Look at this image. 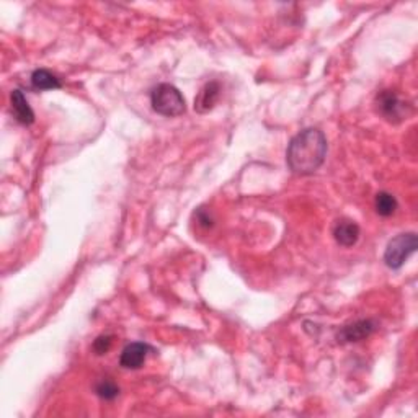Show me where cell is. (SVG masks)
Instances as JSON below:
<instances>
[{
  "label": "cell",
  "instance_id": "3",
  "mask_svg": "<svg viewBox=\"0 0 418 418\" xmlns=\"http://www.w3.org/2000/svg\"><path fill=\"white\" fill-rule=\"evenodd\" d=\"M418 239L417 234L408 232V234H399L387 244L384 252V263L393 270H399L404 267V263L408 260V257L417 252Z\"/></svg>",
  "mask_w": 418,
  "mask_h": 418
},
{
  "label": "cell",
  "instance_id": "10",
  "mask_svg": "<svg viewBox=\"0 0 418 418\" xmlns=\"http://www.w3.org/2000/svg\"><path fill=\"white\" fill-rule=\"evenodd\" d=\"M32 85L36 90H57L63 87V83L50 70L36 69L32 74Z\"/></svg>",
  "mask_w": 418,
  "mask_h": 418
},
{
  "label": "cell",
  "instance_id": "9",
  "mask_svg": "<svg viewBox=\"0 0 418 418\" xmlns=\"http://www.w3.org/2000/svg\"><path fill=\"white\" fill-rule=\"evenodd\" d=\"M219 96H221V85L216 81L208 82L196 96L195 109L198 113L209 112V109H213L214 105L218 103Z\"/></svg>",
  "mask_w": 418,
  "mask_h": 418
},
{
  "label": "cell",
  "instance_id": "4",
  "mask_svg": "<svg viewBox=\"0 0 418 418\" xmlns=\"http://www.w3.org/2000/svg\"><path fill=\"white\" fill-rule=\"evenodd\" d=\"M374 107H376V112L382 120L393 123V125L402 123L410 113V107L393 90L379 92L376 96V102H374Z\"/></svg>",
  "mask_w": 418,
  "mask_h": 418
},
{
  "label": "cell",
  "instance_id": "13",
  "mask_svg": "<svg viewBox=\"0 0 418 418\" xmlns=\"http://www.w3.org/2000/svg\"><path fill=\"white\" fill-rule=\"evenodd\" d=\"M113 337L112 335H102L94 342V351L96 355H107L109 348H112Z\"/></svg>",
  "mask_w": 418,
  "mask_h": 418
},
{
  "label": "cell",
  "instance_id": "5",
  "mask_svg": "<svg viewBox=\"0 0 418 418\" xmlns=\"http://www.w3.org/2000/svg\"><path fill=\"white\" fill-rule=\"evenodd\" d=\"M149 351H151V346L146 345V343H129V345L125 346V350L121 351L120 364L125 369H139L144 364V362H146Z\"/></svg>",
  "mask_w": 418,
  "mask_h": 418
},
{
  "label": "cell",
  "instance_id": "1",
  "mask_svg": "<svg viewBox=\"0 0 418 418\" xmlns=\"http://www.w3.org/2000/svg\"><path fill=\"white\" fill-rule=\"evenodd\" d=\"M327 149V138L322 131L307 127L291 139L286 151V162L296 175H312L324 164Z\"/></svg>",
  "mask_w": 418,
  "mask_h": 418
},
{
  "label": "cell",
  "instance_id": "7",
  "mask_svg": "<svg viewBox=\"0 0 418 418\" xmlns=\"http://www.w3.org/2000/svg\"><path fill=\"white\" fill-rule=\"evenodd\" d=\"M333 237L342 247H353L359 239V226L350 219H340L333 227Z\"/></svg>",
  "mask_w": 418,
  "mask_h": 418
},
{
  "label": "cell",
  "instance_id": "11",
  "mask_svg": "<svg viewBox=\"0 0 418 418\" xmlns=\"http://www.w3.org/2000/svg\"><path fill=\"white\" fill-rule=\"evenodd\" d=\"M374 208H376V213L382 216V218H389V216H393L397 211L399 203L394 195H390L387 191H379L376 195V200H374Z\"/></svg>",
  "mask_w": 418,
  "mask_h": 418
},
{
  "label": "cell",
  "instance_id": "2",
  "mask_svg": "<svg viewBox=\"0 0 418 418\" xmlns=\"http://www.w3.org/2000/svg\"><path fill=\"white\" fill-rule=\"evenodd\" d=\"M151 103L154 112L167 118L180 116L187 109V103L185 98L177 87L171 83H160L151 94Z\"/></svg>",
  "mask_w": 418,
  "mask_h": 418
},
{
  "label": "cell",
  "instance_id": "12",
  "mask_svg": "<svg viewBox=\"0 0 418 418\" xmlns=\"http://www.w3.org/2000/svg\"><path fill=\"white\" fill-rule=\"evenodd\" d=\"M95 394L103 400H114L120 395V387L114 384L112 379H102L96 382Z\"/></svg>",
  "mask_w": 418,
  "mask_h": 418
},
{
  "label": "cell",
  "instance_id": "8",
  "mask_svg": "<svg viewBox=\"0 0 418 418\" xmlns=\"http://www.w3.org/2000/svg\"><path fill=\"white\" fill-rule=\"evenodd\" d=\"M10 103H12V112L15 120L23 126H30L33 125L34 121V113L32 107H30L28 102H26L23 92L20 89H15L10 95Z\"/></svg>",
  "mask_w": 418,
  "mask_h": 418
},
{
  "label": "cell",
  "instance_id": "6",
  "mask_svg": "<svg viewBox=\"0 0 418 418\" xmlns=\"http://www.w3.org/2000/svg\"><path fill=\"white\" fill-rule=\"evenodd\" d=\"M376 328V324L373 320H356L353 324L345 325L338 332V342L342 343H350V342H359L368 338Z\"/></svg>",
  "mask_w": 418,
  "mask_h": 418
},
{
  "label": "cell",
  "instance_id": "14",
  "mask_svg": "<svg viewBox=\"0 0 418 418\" xmlns=\"http://www.w3.org/2000/svg\"><path fill=\"white\" fill-rule=\"evenodd\" d=\"M198 221H200L201 226H206V227H211L213 226V218L211 216H203V211H198Z\"/></svg>",
  "mask_w": 418,
  "mask_h": 418
}]
</instances>
